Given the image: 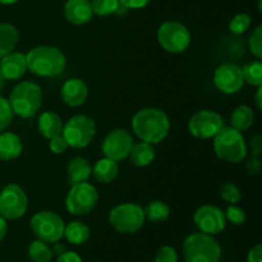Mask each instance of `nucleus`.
I'll list each match as a JSON object with an SVG mask.
<instances>
[{"mask_svg":"<svg viewBox=\"0 0 262 262\" xmlns=\"http://www.w3.org/2000/svg\"><path fill=\"white\" fill-rule=\"evenodd\" d=\"M132 130L143 142L156 145L165 140L170 130V120L158 107H145L133 115Z\"/></svg>","mask_w":262,"mask_h":262,"instance_id":"obj_1","label":"nucleus"},{"mask_svg":"<svg viewBox=\"0 0 262 262\" xmlns=\"http://www.w3.org/2000/svg\"><path fill=\"white\" fill-rule=\"evenodd\" d=\"M27 69L38 77H55L64 71L66 55L55 46L41 45L32 48L26 54Z\"/></svg>","mask_w":262,"mask_h":262,"instance_id":"obj_2","label":"nucleus"},{"mask_svg":"<svg viewBox=\"0 0 262 262\" xmlns=\"http://www.w3.org/2000/svg\"><path fill=\"white\" fill-rule=\"evenodd\" d=\"M42 90L37 83L31 81L19 82L9 95L13 114L20 118H32L42 106Z\"/></svg>","mask_w":262,"mask_h":262,"instance_id":"obj_3","label":"nucleus"},{"mask_svg":"<svg viewBox=\"0 0 262 262\" xmlns=\"http://www.w3.org/2000/svg\"><path fill=\"white\" fill-rule=\"evenodd\" d=\"M214 151L220 160L239 164L247 158V142L242 132L233 127H223L214 137Z\"/></svg>","mask_w":262,"mask_h":262,"instance_id":"obj_4","label":"nucleus"},{"mask_svg":"<svg viewBox=\"0 0 262 262\" xmlns=\"http://www.w3.org/2000/svg\"><path fill=\"white\" fill-rule=\"evenodd\" d=\"M183 256L186 262H220L222 247L214 235L192 233L183 242Z\"/></svg>","mask_w":262,"mask_h":262,"instance_id":"obj_5","label":"nucleus"},{"mask_svg":"<svg viewBox=\"0 0 262 262\" xmlns=\"http://www.w3.org/2000/svg\"><path fill=\"white\" fill-rule=\"evenodd\" d=\"M145 212L137 204L125 202L115 206L109 212V223L118 233L135 234L145 224Z\"/></svg>","mask_w":262,"mask_h":262,"instance_id":"obj_6","label":"nucleus"},{"mask_svg":"<svg viewBox=\"0 0 262 262\" xmlns=\"http://www.w3.org/2000/svg\"><path fill=\"white\" fill-rule=\"evenodd\" d=\"M96 135V124L92 118L84 114L72 117L63 125L61 136L66 140L68 147L84 148L92 142Z\"/></svg>","mask_w":262,"mask_h":262,"instance_id":"obj_7","label":"nucleus"},{"mask_svg":"<svg viewBox=\"0 0 262 262\" xmlns=\"http://www.w3.org/2000/svg\"><path fill=\"white\" fill-rule=\"evenodd\" d=\"M31 230L37 239L55 243L63 238L66 223L53 211H40L31 217Z\"/></svg>","mask_w":262,"mask_h":262,"instance_id":"obj_8","label":"nucleus"},{"mask_svg":"<svg viewBox=\"0 0 262 262\" xmlns=\"http://www.w3.org/2000/svg\"><path fill=\"white\" fill-rule=\"evenodd\" d=\"M158 41L168 53L181 54L188 49L191 43V33L183 23L168 20L159 27Z\"/></svg>","mask_w":262,"mask_h":262,"instance_id":"obj_9","label":"nucleus"},{"mask_svg":"<svg viewBox=\"0 0 262 262\" xmlns=\"http://www.w3.org/2000/svg\"><path fill=\"white\" fill-rule=\"evenodd\" d=\"M99 201L96 188L89 182H82L71 186L66 199V207L72 215H87L95 209Z\"/></svg>","mask_w":262,"mask_h":262,"instance_id":"obj_10","label":"nucleus"},{"mask_svg":"<svg viewBox=\"0 0 262 262\" xmlns=\"http://www.w3.org/2000/svg\"><path fill=\"white\" fill-rule=\"evenodd\" d=\"M28 209V197L18 184H8L0 192V215L5 220L20 219Z\"/></svg>","mask_w":262,"mask_h":262,"instance_id":"obj_11","label":"nucleus"},{"mask_svg":"<svg viewBox=\"0 0 262 262\" xmlns=\"http://www.w3.org/2000/svg\"><path fill=\"white\" fill-rule=\"evenodd\" d=\"M224 127L222 115L212 110H200L188 120V130L199 140H211Z\"/></svg>","mask_w":262,"mask_h":262,"instance_id":"obj_12","label":"nucleus"},{"mask_svg":"<svg viewBox=\"0 0 262 262\" xmlns=\"http://www.w3.org/2000/svg\"><path fill=\"white\" fill-rule=\"evenodd\" d=\"M133 137L129 130L124 128H115L105 136L101 151L105 158L114 161H123L129 156L133 146Z\"/></svg>","mask_w":262,"mask_h":262,"instance_id":"obj_13","label":"nucleus"},{"mask_svg":"<svg viewBox=\"0 0 262 262\" xmlns=\"http://www.w3.org/2000/svg\"><path fill=\"white\" fill-rule=\"evenodd\" d=\"M214 84L220 92L234 95L245 86L242 67L235 63H223L215 69Z\"/></svg>","mask_w":262,"mask_h":262,"instance_id":"obj_14","label":"nucleus"},{"mask_svg":"<svg viewBox=\"0 0 262 262\" xmlns=\"http://www.w3.org/2000/svg\"><path fill=\"white\" fill-rule=\"evenodd\" d=\"M194 225L201 233L209 235H216L227 227L224 211L214 205H202L196 210L193 216Z\"/></svg>","mask_w":262,"mask_h":262,"instance_id":"obj_15","label":"nucleus"},{"mask_svg":"<svg viewBox=\"0 0 262 262\" xmlns=\"http://www.w3.org/2000/svg\"><path fill=\"white\" fill-rule=\"evenodd\" d=\"M61 100L71 107L81 106L89 97V87L86 82L79 78H69L61 87Z\"/></svg>","mask_w":262,"mask_h":262,"instance_id":"obj_16","label":"nucleus"},{"mask_svg":"<svg viewBox=\"0 0 262 262\" xmlns=\"http://www.w3.org/2000/svg\"><path fill=\"white\" fill-rule=\"evenodd\" d=\"M26 72H27V61L25 54L12 51L0 59V74L4 79L17 81L25 76Z\"/></svg>","mask_w":262,"mask_h":262,"instance_id":"obj_17","label":"nucleus"},{"mask_svg":"<svg viewBox=\"0 0 262 262\" xmlns=\"http://www.w3.org/2000/svg\"><path fill=\"white\" fill-rule=\"evenodd\" d=\"M64 15L67 20L73 25H86L94 15L91 0H67L64 4Z\"/></svg>","mask_w":262,"mask_h":262,"instance_id":"obj_18","label":"nucleus"},{"mask_svg":"<svg viewBox=\"0 0 262 262\" xmlns=\"http://www.w3.org/2000/svg\"><path fill=\"white\" fill-rule=\"evenodd\" d=\"M92 174V166L89 160L82 156H76L72 159L67 165V176H68V183L71 186L82 182H87Z\"/></svg>","mask_w":262,"mask_h":262,"instance_id":"obj_19","label":"nucleus"},{"mask_svg":"<svg viewBox=\"0 0 262 262\" xmlns=\"http://www.w3.org/2000/svg\"><path fill=\"white\" fill-rule=\"evenodd\" d=\"M23 145L19 136L12 132H0V160L12 161L19 158Z\"/></svg>","mask_w":262,"mask_h":262,"instance_id":"obj_20","label":"nucleus"},{"mask_svg":"<svg viewBox=\"0 0 262 262\" xmlns=\"http://www.w3.org/2000/svg\"><path fill=\"white\" fill-rule=\"evenodd\" d=\"M38 130L46 140L60 136L63 132V120L55 112H43L38 117Z\"/></svg>","mask_w":262,"mask_h":262,"instance_id":"obj_21","label":"nucleus"},{"mask_svg":"<svg viewBox=\"0 0 262 262\" xmlns=\"http://www.w3.org/2000/svg\"><path fill=\"white\" fill-rule=\"evenodd\" d=\"M118 173H119V166H118L117 161L105 158V156L97 160L92 168V174H94L95 179L104 184L114 182L117 179Z\"/></svg>","mask_w":262,"mask_h":262,"instance_id":"obj_22","label":"nucleus"},{"mask_svg":"<svg viewBox=\"0 0 262 262\" xmlns=\"http://www.w3.org/2000/svg\"><path fill=\"white\" fill-rule=\"evenodd\" d=\"M155 156L156 152L154 145L140 141L137 143H133L128 158L130 159V163L133 165L138 166V168H145L155 160Z\"/></svg>","mask_w":262,"mask_h":262,"instance_id":"obj_23","label":"nucleus"},{"mask_svg":"<svg viewBox=\"0 0 262 262\" xmlns=\"http://www.w3.org/2000/svg\"><path fill=\"white\" fill-rule=\"evenodd\" d=\"M19 35L17 28L9 23H0V59L14 51Z\"/></svg>","mask_w":262,"mask_h":262,"instance_id":"obj_24","label":"nucleus"},{"mask_svg":"<svg viewBox=\"0 0 262 262\" xmlns=\"http://www.w3.org/2000/svg\"><path fill=\"white\" fill-rule=\"evenodd\" d=\"M253 122H255V113L248 105H239L238 107H235L234 112L230 115L232 127L239 132L250 129Z\"/></svg>","mask_w":262,"mask_h":262,"instance_id":"obj_25","label":"nucleus"},{"mask_svg":"<svg viewBox=\"0 0 262 262\" xmlns=\"http://www.w3.org/2000/svg\"><path fill=\"white\" fill-rule=\"evenodd\" d=\"M63 237L72 245H83L90 238V228L82 222H72L64 228Z\"/></svg>","mask_w":262,"mask_h":262,"instance_id":"obj_26","label":"nucleus"},{"mask_svg":"<svg viewBox=\"0 0 262 262\" xmlns=\"http://www.w3.org/2000/svg\"><path fill=\"white\" fill-rule=\"evenodd\" d=\"M143 212H145L146 220L154 223V224H160V223L166 222L169 219V216H170V207L165 202L156 200V201H152L146 205Z\"/></svg>","mask_w":262,"mask_h":262,"instance_id":"obj_27","label":"nucleus"},{"mask_svg":"<svg viewBox=\"0 0 262 262\" xmlns=\"http://www.w3.org/2000/svg\"><path fill=\"white\" fill-rule=\"evenodd\" d=\"M28 256L32 262H50L54 253L48 243L36 239L28 246Z\"/></svg>","mask_w":262,"mask_h":262,"instance_id":"obj_28","label":"nucleus"},{"mask_svg":"<svg viewBox=\"0 0 262 262\" xmlns=\"http://www.w3.org/2000/svg\"><path fill=\"white\" fill-rule=\"evenodd\" d=\"M242 73L245 82L255 87L262 86V63L261 60L248 61L242 67Z\"/></svg>","mask_w":262,"mask_h":262,"instance_id":"obj_29","label":"nucleus"},{"mask_svg":"<svg viewBox=\"0 0 262 262\" xmlns=\"http://www.w3.org/2000/svg\"><path fill=\"white\" fill-rule=\"evenodd\" d=\"M119 4V0H91L92 12L100 17L115 14Z\"/></svg>","mask_w":262,"mask_h":262,"instance_id":"obj_30","label":"nucleus"},{"mask_svg":"<svg viewBox=\"0 0 262 262\" xmlns=\"http://www.w3.org/2000/svg\"><path fill=\"white\" fill-rule=\"evenodd\" d=\"M219 193L220 197L230 205L238 204L241 201V199H242L239 188L234 183H230V182H225V183H223L220 186Z\"/></svg>","mask_w":262,"mask_h":262,"instance_id":"obj_31","label":"nucleus"},{"mask_svg":"<svg viewBox=\"0 0 262 262\" xmlns=\"http://www.w3.org/2000/svg\"><path fill=\"white\" fill-rule=\"evenodd\" d=\"M251 22L252 19L247 13H238L229 22V31L234 35H242L250 28Z\"/></svg>","mask_w":262,"mask_h":262,"instance_id":"obj_32","label":"nucleus"},{"mask_svg":"<svg viewBox=\"0 0 262 262\" xmlns=\"http://www.w3.org/2000/svg\"><path fill=\"white\" fill-rule=\"evenodd\" d=\"M13 110L10 107L9 101L0 96V132H4L13 122Z\"/></svg>","mask_w":262,"mask_h":262,"instance_id":"obj_33","label":"nucleus"},{"mask_svg":"<svg viewBox=\"0 0 262 262\" xmlns=\"http://www.w3.org/2000/svg\"><path fill=\"white\" fill-rule=\"evenodd\" d=\"M225 219L227 222H230L234 225H242L245 224L246 220H247V215H246V211L241 207H238L237 205H229L227 207L224 212Z\"/></svg>","mask_w":262,"mask_h":262,"instance_id":"obj_34","label":"nucleus"},{"mask_svg":"<svg viewBox=\"0 0 262 262\" xmlns=\"http://www.w3.org/2000/svg\"><path fill=\"white\" fill-rule=\"evenodd\" d=\"M248 46H250V51L258 59L261 60L262 58V27L258 26L255 31L252 32V35L248 38Z\"/></svg>","mask_w":262,"mask_h":262,"instance_id":"obj_35","label":"nucleus"},{"mask_svg":"<svg viewBox=\"0 0 262 262\" xmlns=\"http://www.w3.org/2000/svg\"><path fill=\"white\" fill-rule=\"evenodd\" d=\"M155 262H178V253L171 246H163L156 253Z\"/></svg>","mask_w":262,"mask_h":262,"instance_id":"obj_36","label":"nucleus"},{"mask_svg":"<svg viewBox=\"0 0 262 262\" xmlns=\"http://www.w3.org/2000/svg\"><path fill=\"white\" fill-rule=\"evenodd\" d=\"M50 142H49V148H50V151L53 154H55V155H60V154H64L66 152V150L68 148V145H67L66 140L63 138V136H56V137L51 138V140H49Z\"/></svg>","mask_w":262,"mask_h":262,"instance_id":"obj_37","label":"nucleus"},{"mask_svg":"<svg viewBox=\"0 0 262 262\" xmlns=\"http://www.w3.org/2000/svg\"><path fill=\"white\" fill-rule=\"evenodd\" d=\"M247 148L252 152V156L255 158H260L262 154V137L260 135H252L250 137V142H248Z\"/></svg>","mask_w":262,"mask_h":262,"instance_id":"obj_38","label":"nucleus"},{"mask_svg":"<svg viewBox=\"0 0 262 262\" xmlns=\"http://www.w3.org/2000/svg\"><path fill=\"white\" fill-rule=\"evenodd\" d=\"M261 168H262V163L260 158H255V156H252V158L246 163V170H247V173L250 174V176H257V174L261 171Z\"/></svg>","mask_w":262,"mask_h":262,"instance_id":"obj_39","label":"nucleus"},{"mask_svg":"<svg viewBox=\"0 0 262 262\" xmlns=\"http://www.w3.org/2000/svg\"><path fill=\"white\" fill-rule=\"evenodd\" d=\"M151 0H119L122 5H124L127 9H142L146 5L150 4Z\"/></svg>","mask_w":262,"mask_h":262,"instance_id":"obj_40","label":"nucleus"},{"mask_svg":"<svg viewBox=\"0 0 262 262\" xmlns=\"http://www.w3.org/2000/svg\"><path fill=\"white\" fill-rule=\"evenodd\" d=\"M56 262H83L82 261L81 256L78 253L73 252V251H66L63 255L58 256Z\"/></svg>","mask_w":262,"mask_h":262,"instance_id":"obj_41","label":"nucleus"},{"mask_svg":"<svg viewBox=\"0 0 262 262\" xmlns=\"http://www.w3.org/2000/svg\"><path fill=\"white\" fill-rule=\"evenodd\" d=\"M247 262H262V246L256 245L251 248L247 256Z\"/></svg>","mask_w":262,"mask_h":262,"instance_id":"obj_42","label":"nucleus"},{"mask_svg":"<svg viewBox=\"0 0 262 262\" xmlns=\"http://www.w3.org/2000/svg\"><path fill=\"white\" fill-rule=\"evenodd\" d=\"M8 232V224H7V220L0 215V242L5 238Z\"/></svg>","mask_w":262,"mask_h":262,"instance_id":"obj_43","label":"nucleus"},{"mask_svg":"<svg viewBox=\"0 0 262 262\" xmlns=\"http://www.w3.org/2000/svg\"><path fill=\"white\" fill-rule=\"evenodd\" d=\"M51 251H53L54 255L60 256V255H63V253L66 252L67 250H66V246L61 245V243H59V242H55V243H54L53 248H51Z\"/></svg>","mask_w":262,"mask_h":262,"instance_id":"obj_44","label":"nucleus"},{"mask_svg":"<svg viewBox=\"0 0 262 262\" xmlns=\"http://www.w3.org/2000/svg\"><path fill=\"white\" fill-rule=\"evenodd\" d=\"M255 102L257 109L261 110L262 109V86L257 87V92H256V96H255Z\"/></svg>","mask_w":262,"mask_h":262,"instance_id":"obj_45","label":"nucleus"},{"mask_svg":"<svg viewBox=\"0 0 262 262\" xmlns=\"http://www.w3.org/2000/svg\"><path fill=\"white\" fill-rule=\"evenodd\" d=\"M18 0H0V4L3 5H12L14 4V3H17Z\"/></svg>","mask_w":262,"mask_h":262,"instance_id":"obj_46","label":"nucleus"},{"mask_svg":"<svg viewBox=\"0 0 262 262\" xmlns=\"http://www.w3.org/2000/svg\"><path fill=\"white\" fill-rule=\"evenodd\" d=\"M4 84H5V79L3 78V76L0 74V91H2L3 89H4Z\"/></svg>","mask_w":262,"mask_h":262,"instance_id":"obj_47","label":"nucleus"}]
</instances>
